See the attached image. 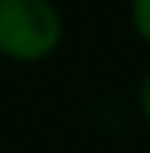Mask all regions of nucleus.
<instances>
[{"instance_id":"obj_1","label":"nucleus","mask_w":150,"mask_h":153,"mask_svg":"<svg viewBox=\"0 0 150 153\" xmlns=\"http://www.w3.org/2000/svg\"><path fill=\"white\" fill-rule=\"evenodd\" d=\"M62 41V18L47 0H0V53L38 62Z\"/></svg>"},{"instance_id":"obj_2","label":"nucleus","mask_w":150,"mask_h":153,"mask_svg":"<svg viewBox=\"0 0 150 153\" xmlns=\"http://www.w3.org/2000/svg\"><path fill=\"white\" fill-rule=\"evenodd\" d=\"M132 24L138 36L150 41V0H132Z\"/></svg>"},{"instance_id":"obj_3","label":"nucleus","mask_w":150,"mask_h":153,"mask_svg":"<svg viewBox=\"0 0 150 153\" xmlns=\"http://www.w3.org/2000/svg\"><path fill=\"white\" fill-rule=\"evenodd\" d=\"M141 112H144V118H147V124H150V74L141 82Z\"/></svg>"}]
</instances>
